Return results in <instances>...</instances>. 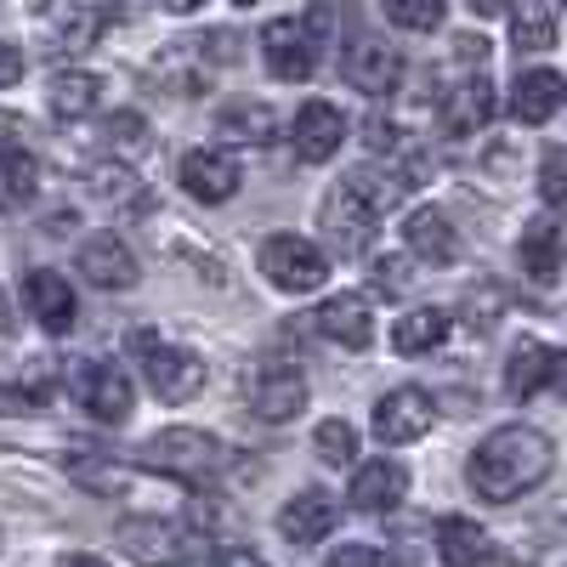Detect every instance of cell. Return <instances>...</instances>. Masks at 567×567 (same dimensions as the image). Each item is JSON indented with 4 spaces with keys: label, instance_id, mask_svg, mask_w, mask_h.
<instances>
[{
    "label": "cell",
    "instance_id": "obj_41",
    "mask_svg": "<svg viewBox=\"0 0 567 567\" xmlns=\"http://www.w3.org/2000/svg\"><path fill=\"white\" fill-rule=\"evenodd\" d=\"M465 7L477 12V18H505V12H511V0H465Z\"/></svg>",
    "mask_w": 567,
    "mask_h": 567
},
{
    "label": "cell",
    "instance_id": "obj_10",
    "mask_svg": "<svg viewBox=\"0 0 567 567\" xmlns=\"http://www.w3.org/2000/svg\"><path fill=\"white\" fill-rule=\"evenodd\" d=\"M516 267H523L534 284H556L561 267H567V221L561 216L528 221L523 239H516Z\"/></svg>",
    "mask_w": 567,
    "mask_h": 567
},
{
    "label": "cell",
    "instance_id": "obj_4",
    "mask_svg": "<svg viewBox=\"0 0 567 567\" xmlns=\"http://www.w3.org/2000/svg\"><path fill=\"white\" fill-rule=\"evenodd\" d=\"M131 352L142 363V381H148V392L159 403H194L205 392V358L187 352L165 336H154V329H142V336H131Z\"/></svg>",
    "mask_w": 567,
    "mask_h": 567
},
{
    "label": "cell",
    "instance_id": "obj_1",
    "mask_svg": "<svg viewBox=\"0 0 567 567\" xmlns=\"http://www.w3.org/2000/svg\"><path fill=\"white\" fill-rule=\"evenodd\" d=\"M550 465H556V454H550L545 432H534V425H499V432H488L477 443V454H471L465 483L488 505H511V499L534 494L550 477Z\"/></svg>",
    "mask_w": 567,
    "mask_h": 567
},
{
    "label": "cell",
    "instance_id": "obj_43",
    "mask_svg": "<svg viewBox=\"0 0 567 567\" xmlns=\"http://www.w3.org/2000/svg\"><path fill=\"white\" fill-rule=\"evenodd\" d=\"M63 567H109V561H97V556H69Z\"/></svg>",
    "mask_w": 567,
    "mask_h": 567
},
{
    "label": "cell",
    "instance_id": "obj_25",
    "mask_svg": "<svg viewBox=\"0 0 567 567\" xmlns=\"http://www.w3.org/2000/svg\"><path fill=\"white\" fill-rule=\"evenodd\" d=\"M443 341H449V312L443 307H414V312H403L392 323V347L403 358H420V352H432Z\"/></svg>",
    "mask_w": 567,
    "mask_h": 567
},
{
    "label": "cell",
    "instance_id": "obj_9",
    "mask_svg": "<svg viewBox=\"0 0 567 567\" xmlns=\"http://www.w3.org/2000/svg\"><path fill=\"white\" fill-rule=\"evenodd\" d=\"M432 420H437L432 392L398 386V392H386L381 403H374V437H381L386 449H403V443H414V437L432 432Z\"/></svg>",
    "mask_w": 567,
    "mask_h": 567
},
{
    "label": "cell",
    "instance_id": "obj_27",
    "mask_svg": "<svg viewBox=\"0 0 567 567\" xmlns=\"http://www.w3.org/2000/svg\"><path fill=\"white\" fill-rule=\"evenodd\" d=\"M40 194V165L23 148H0V210H23Z\"/></svg>",
    "mask_w": 567,
    "mask_h": 567
},
{
    "label": "cell",
    "instance_id": "obj_36",
    "mask_svg": "<svg viewBox=\"0 0 567 567\" xmlns=\"http://www.w3.org/2000/svg\"><path fill=\"white\" fill-rule=\"evenodd\" d=\"M323 567H386V556L374 550V545H341V550L329 556Z\"/></svg>",
    "mask_w": 567,
    "mask_h": 567
},
{
    "label": "cell",
    "instance_id": "obj_45",
    "mask_svg": "<svg viewBox=\"0 0 567 567\" xmlns=\"http://www.w3.org/2000/svg\"><path fill=\"white\" fill-rule=\"evenodd\" d=\"M561 12H567V0H561Z\"/></svg>",
    "mask_w": 567,
    "mask_h": 567
},
{
    "label": "cell",
    "instance_id": "obj_38",
    "mask_svg": "<svg viewBox=\"0 0 567 567\" xmlns=\"http://www.w3.org/2000/svg\"><path fill=\"white\" fill-rule=\"evenodd\" d=\"M369 148H374V154H398V125L374 114V120H369Z\"/></svg>",
    "mask_w": 567,
    "mask_h": 567
},
{
    "label": "cell",
    "instance_id": "obj_30",
    "mask_svg": "<svg viewBox=\"0 0 567 567\" xmlns=\"http://www.w3.org/2000/svg\"><path fill=\"white\" fill-rule=\"evenodd\" d=\"M443 0H386V18L398 23V29H414V34H432L437 23H443Z\"/></svg>",
    "mask_w": 567,
    "mask_h": 567
},
{
    "label": "cell",
    "instance_id": "obj_44",
    "mask_svg": "<svg viewBox=\"0 0 567 567\" xmlns=\"http://www.w3.org/2000/svg\"><path fill=\"white\" fill-rule=\"evenodd\" d=\"M0 329H12V323H7V307H0Z\"/></svg>",
    "mask_w": 567,
    "mask_h": 567
},
{
    "label": "cell",
    "instance_id": "obj_32",
    "mask_svg": "<svg viewBox=\"0 0 567 567\" xmlns=\"http://www.w3.org/2000/svg\"><path fill=\"white\" fill-rule=\"evenodd\" d=\"M267 131H272L267 109H233V114H221V136H233V142H267Z\"/></svg>",
    "mask_w": 567,
    "mask_h": 567
},
{
    "label": "cell",
    "instance_id": "obj_22",
    "mask_svg": "<svg viewBox=\"0 0 567 567\" xmlns=\"http://www.w3.org/2000/svg\"><path fill=\"white\" fill-rule=\"evenodd\" d=\"M403 239H409V256L432 261V267H449L460 256V239H454V227H449L443 210H414L409 227H403Z\"/></svg>",
    "mask_w": 567,
    "mask_h": 567
},
{
    "label": "cell",
    "instance_id": "obj_35",
    "mask_svg": "<svg viewBox=\"0 0 567 567\" xmlns=\"http://www.w3.org/2000/svg\"><path fill=\"white\" fill-rule=\"evenodd\" d=\"M374 290H381V296H403L409 290V261L403 256H381V261H374Z\"/></svg>",
    "mask_w": 567,
    "mask_h": 567
},
{
    "label": "cell",
    "instance_id": "obj_24",
    "mask_svg": "<svg viewBox=\"0 0 567 567\" xmlns=\"http://www.w3.org/2000/svg\"><path fill=\"white\" fill-rule=\"evenodd\" d=\"M45 103H52L58 120H85L91 109L103 103V80L85 74V69H63L52 74V91H45Z\"/></svg>",
    "mask_w": 567,
    "mask_h": 567
},
{
    "label": "cell",
    "instance_id": "obj_34",
    "mask_svg": "<svg viewBox=\"0 0 567 567\" xmlns=\"http://www.w3.org/2000/svg\"><path fill=\"white\" fill-rule=\"evenodd\" d=\"M109 142H114V148H125V154H136L142 142H148V120H142V114H114L109 120Z\"/></svg>",
    "mask_w": 567,
    "mask_h": 567
},
{
    "label": "cell",
    "instance_id": "obj_8",
    "mask_svg": "<svg viewBox=\"0 0 567 567\" xmlns=\"http://www.w3.org/2000/svg\"><path fill=\"white\" fill-rule=\"evenodd\" d=\"M261 58L272 69V80H307L318 69V23L307 18H272L261 29Z\"/></svg>",
    "mask_w": 567,
    "mask_h": 567
},
{
    "label": "cell",
    "instance_id": "obj_3",
    "mask_svg": "<svg viewBox=\"0 0 567 567\" xmlns=\"http://www.w3.org/2000/svg\"><path fill=\"white\" fill-rule=\"evenodd\" d=\"M114 539L142 567H194L205 556V528L182 523V516H131L114 528Z\"/></svg>",
    "mask_w": 567,
    "mask_h": 567
},
{
    "label": "cell",
    "instance_id": "obj_12",
    "mask_svg": "<svg viewBox=\"0 0 567 567\" xmlns=\"http://www.w3.org/2000/svg\"><path fill=\"white\" fill-rule=\"evenodd\" d=\"M290 142H296V159H307V165L336 159L341 142H347V114L336 103H301V114L290 125Z\"/></svg>",
    "mask_w": 567,
    "mask_h": 567
},
{
    "label": "cell",
    "instance_id": "obj_29",
    "mask_svg": "<svg viewBox=\"0 0 567 567\" xmlns=\"http://www.w3.org/2000/svg\"><path fill=\"white\" fill-rule=\"evenodd\" d=\"M312 443H318V460L323 465H352L358 460V432L347 420H323L318 432H312Z\"/></svg>",
    "mask_w": 567,
    "mask_h": 567
},
{
    "label": "cell",
    "instance_id": "obj_23",
    "mask_svg": "<svg viewBox=\"0 0 567 567\" xmlns=\"http://www.w3.org/2000/svg\"><path fill=\"white\" fill-rule=\"evenodd\" d=\"M545 374H550V347L523 336V341L511 347V358H505V392L516 403H528L534 392H545Z\"/></svg>",
    "mask_w": 567,
    "mask_h": 567
},
{
    "label": "cell",
    "instance_id": "obj_40",
    "mask_svg": "<svg viewBox=\"0 0 567 567\" xmlns=\"http://www.w3.org/2000/svg\"><path fill=\"white\" fill-rule=\"evenodd\" d=\"M545 386L556 398H567V352H550V374H545Z\"/></svg>",
    "mask_w": 567,
    "mask_h": 567
},
{
    "label": "cell",
    "instance_id": "obj_20",
    "mask_svg": "<svg viewBox=\"0 0 567 567\" xmlns=\"http://www.w3.org/2000/svg\"><path fill=\"white\" fill-rule=\"evenodd\" d=\"M567 97V80L556 69H528V74H516L511 85V114L523 120V125H545Z\"/></svg>",
    "mask_w": 567,
    "mask_h": 567
},
{
    "label": "cell",
    "instance_id": "obj_37",
    "mask_svg": "<svg viewBox=\"0 0 567 567\" xmlns=\"http://www.w3.org/2000/svg\"><path fill=\"white\" fill-rule=\"evenodd\" d=\"M210 567H267V556L250 550V545H221V550L210 556Z\"/></svg>",
    "mask_w": 567,
    "mask_h": 567
},
{
    "label": "cell",
    "instance_id": "obj_7",
    "mask_svg": "<svg viewBox=\"0 0 567 567\" xmlns=\"http://www.w3.org/2000/svg\"><path fill=\"white\" fill-rule=\"evenodd\" d=\"M261 272L272 290L284 296H307L329 278V256L312 245V239H296V233H278V239L261 245Z\"/></svg>",
    "mask_w": 567,
    "mask_h": 567
},
{
    "label": "cell",
    "instance_id": "obj_17",
    "mask_svg": "<svg viewBox=\"0 0 567 567\" xmlns=\"http://www.w3.org/2000/svg\"><path fill=\"white\" fill-rule=\"evenodd\" d=\"M80 272H85V284H91V290H136V256L114 239V233H109V239H91L85 250H80Z\"/></svg>",
    "mask_w": 567,
    "mask_h": 567
},
{
    "label": "cell",
    "instance_id": "obj_19",
    "mask_svg": "<svg viewBox=\"0 0 567 567\" xmlns=\"http://www.w3.org/2000/svg\"><path fill=\"white\" fill-rule=\"evenodd\" d=\"M403 494H409V471H403L398 460H369V465H358V477H352V488H347V499H352L358 511H398Z\"/></svg>",
    "mask_w": 567,
    "mask_h": 567
},
{
    "label": "cell",
    "instance_id": "obj_14",
    "mask_svg": "<svg viewBox=\"0 0 567 567\" xmlns=\"http://www.w3.org/2000/svg\"><path fill=\"white\" fill-rule=\"evenodd\" d=\"M341 74H347V85L369 91V97H386V91H398V80H403V58L386 40H352L347 58H341Z\"/></svg>",
    "mask_w": 567,
    "mask_h": 567
},
{
    "label": "cell",
    "instance_id": "obj_46",
    "mask_svg": "<svg viewBox=\"0 0 567 567\" xmlns=\"http://www.w3.org/2000/svg\"><path fill=\"white\" fill-rule=\"evenodd\" d=\"M245 7H250V0H245Z\"/></svg>",
    "mask_w": 567,
    "mask_h": 567
},
{
    "label": "cell",
    "instance_id": "obj_31",
    "mask_svg": "<svg viewBox=\"0 0 567 567\" xmlns=\"http://www.w3.org/2000/svg\"><path fill=\"white\" fill-rule=\"evenodd\" d=\"M539 199L550 210H567V148H550L539 159Z\"/></svg>",
    "mask_w": 567,
    "mask_h": 567
},
{
    "label": "cell",
    "instance_id": "obj_2",
    "mask_svg": "<svg viewBox=\"0 0 567 567\" xmlns=\"http://www.w3.org/2000/svg\"><path fill=\"white\" fill-rule=\"evenodd\" d=\"M409 176L403 171H374V165H363V171H352V176H341V187L323 199V233H329V245H336V256H358L369 239H374V221H381L403 194H409Z\"/></svg>",
    "mask_w": 567,
    "mask_h": 567
},
{
    "label": "cell",
    "instance_id": "obj_5",
    "mask_svg": "<svg viewBox=\"0 0 567 567\" xmlns=\"http://www.w3.org/2000/svg\"><path fill=\"white\" fill-rule=\"evenodd\" d=\"M142 465L165 471V477H182V483H210L227 465V443L199 432V425H165V432L142 443Z\"/></svg>",
    "mask_w": 567,
    "mask_h": 567
},
{
    "label": "cell",
    "instance_id": "obj_21",
    "mask_svg": "<svg viewBox=\"0 0 567 567\" xmlns=\"http://www.w3.org/2000/svg\"><path fill=\"white\" fill-rule=\"evenodd\" d=\"M437 556H443V567H488L494 539H488V528L471 523V516H443L437 523Z\"/></svg>",
    "mask_w": 567,
    "mask_h": 567
},
{
    "label": "cell",
    "instance_id": "obj_39",
    "mask_svg": "<svg viewBox=\"0 0 567 567\" xmlns=\"http://www.w3.org/2000/svg\"><path fill=\"white\" fill-rule=\"evenodd\" d=\"M23 80V52H18V45H7V40H0V91H7V85H18Z\"/></svg>",
    "mask_w": 567,
    "mask_h": 567
},
{
    "label": "cell",
    "instance_id": "obj_28",
    "mask_svg": "<svg viewBox=\"0 0 567 567\" xmlns=\"http://www.w3.org/2000/svg\"><path fill=\"white\" fill-rule=\"evenodd\" d=\"M511 40H516V52H550L556 45V12L539 7V0H523V12L511 18Z\"/></svg>",
    "mask_w": 567,
    "mask_h": 567
},
{
    "label": "cell",
    "instance_id": "obj_42",
    "mask_svg": "<svg viewBox=\"0 0 567 567\" xmlns=\"http://www.w3.org/2000/svg\"><path fill=\"white\" fill-rule=\"evenodd\" d=\"M159 7H165V12H176V18H187V12H199L205 0H159Z\"/></svg>",
    "mask_w": 567,
    "mask_h": 567
},
{
    "label": "cell",
    "instance_id": "obj_6",
    "mask_svg": "<svg viewBox=\"0 0 567 567\" xmlns=\"http://www.w3.org/2000/svg\"><path fill=\"white\" fill-rule=\"evenodd\" d=\"M245 398H250V414L267 420V425H284L307 409V374L284 358H267L245 374Z\"/></svg>",
    "mask_w": 567,
    "mask_h": 567
},
{
    "label": "cell",
    "instance_id": "obj_18",
    "mask_svg": "<svg viewBox=\"0 0 567 567\" xmlns=\"http://www.w3.org/2000/svg\"><path fill=\"white\" fill-rule=\"evenodd\" d=\"M329 528H336V499H329L323 488H301L278 511V534L290 545H318V539H329Z\"/></svg>",
    "mask_w": 567,
    "mask_h": 567
},
{
    "label": "cell",
    "instance_id": "obj_26",
    "mask_svg": "<svg viewBox=\"0 0 567 567\" xmlns=\"http://www.w3.org/2000/svg\"><path fill=\"white\" fill-rule=\"evenodd\" d=\"M494 120V85H488V74L477 69V74H465L460 80V91L449 97V131H477V125H488Z\"/></svg>",
    "mask_w": 567,
    "mask_h": 567
},
{
    "label": "cell",
    "instance_id": "obj_11",
    "mask_svg": "<svg viewBox=\"0 0 567 567\" xmlns=\"http://www.w3.org/2000/svg\"><path fill=\"white\" fill-rule=\"evenodd\" d=\"M239 182H245V171H239V159H233L227 148H194L182 159V187L199 205H227L233 194H239Z\"/></svg>",
    "mask_w": 567,
    "mask_h": 567
},
{
    "label": "cell",
    "instance_id": "obj_13",
    "mask_svg": "<svg viewBox=\"0 0 567 567\" xmlns=\"http://www.w3.org/2000/svg\"><path fill=\"white\" fill-rule=\"evenodd\" d=\"M312 329L323 341H336V347H369L374 341V307H369V296H358V290H341V296H329L318 312H312Z\"/></svg>",
    "mask_w": 567,
    "mask_h": 567
},
{
    "label": "cell",
    "instance_id": "obj_16",
    "mask_svg": "<svg viewBox=\"0 0 567 567\" xmlns=\"http://www.w3.org/2000/svg\"><path fill=\"white\" fill-rule=\"evenodd\" d=\"M23 301H29V312L40 318V329H52V336H69L74 318H80V301H74V290H69L63 272H29V278H23Z\"/></svg>",
    "mask_w": 567,
    "mask_h": 567
},
{
    "label": "cell",
    "instance_id": "obj_15",
    "mask_svg": "<svg viewBox=\"0 0 567 567\" xmlns=\"http://www.w3.org/2000/svg\"><path fill=\"white\" fill-rule=\"evenodd\" d=\"M74 398L97 414V420H131V403H136V392H131V374L125 369H114V363H85L80 374H74Z\"/></svg>",
    "mask_w": 567,
    "mask_h": 567
},
{
    "label": "cell",
    "instance_id": "obj_33",
    "mask_svg": "<svg viewBox=\"0 0 567 567\" xmlns=\"http://www.w3.org/2000/svg\"><path fill=\"white\" fill-rule=\"evenodd\" d=\"M91 194L97 199H136V176L125 165H97L91 171Z\"/></svg>",
    "mask_w": 567,
    "mask_h": 567
}]
</instances>
